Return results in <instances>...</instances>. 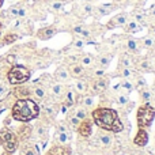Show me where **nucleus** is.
Returning a JSON list of instances; mask_svg holds the SVG:
<instances>
[{
	"instance_id": "obj_1",
	"label": "nucleus",
	"mask_w": 155,
	"mask_h": 155,
	"mask_svg": "<svg viewBox=\"0 0 155 155\" xmlns=\"http://www.w3.org/2000/svg\"><path fill=\"white\" fill-rule=\"evenodd\" d=\"M91 120L105 131L113 132V134L124 131V125L118 118L117 112L109 107H98L94 112H91Z\"/></svg>"
},
{
	"instance_id": "obj_2",
	"label": "nucleus",
	"mask_w": 155,
	"mask_h": 155,
	"mask_svg": "<svg viewBox=\"0 0 155 155\" xmlns=\"http://www.w3.org/2000/svg\"><path fill=\"white\" fill-rule=\"evenodd\" d=\"M40 114V107L33 99L19 98L12 106V118L21 123H29Z\"/></svg>"
},
{
	"instance_id": "obj_3",
	"label": "nucleus",
	"mask_w": 155,
	"mask_h": 155,
	"mask_svg": "<svg viewBox=\"0 0 155 155\" xmlns=\"http://www.w3.org/2000/svg\"><path fill=\"white\" fill-rule=\"evenodd\" d=\"M136 118H137V127L139 128L142 129L150 128L155 118V109L150 104H144L143 106H140L137 109Z\"/></svg>"
},
{
	"instance_id": "obj_4",
	"label": "nucleus",
	"mask_w": 155,
	"mask_h": 155,
	"mask_svg": "<svg viewBox=\"0 0 155 155\" xmlns=\"http://www.w3.org/2000/svg\"><path fill=\"white\" fill-rule=\"evenodd\" d=\"M30 71L23 65H14L8 72V82L14 86L22 84L30 79Z\"/></svg>"
},
{
	"instance_id": "obj_5",
	"label": "nucleus",
	"mask_w": 155,
	"mask_h": 155,
	"mask_svg": "<svg viewBox=\"0 0 155 155\" xmlns=\"http://www.w3.org/2000/svg\"><path fill=\"white\" fill-rule=\"evenodd\" d=\"M0 142H2L4 150L7 151V153H11V154L16 150V147H18V140H16V137H15V134L11 132L10 129L4 128L0 131Z\"/></svg>"
},
{
	"instance_id": "obj_6",
	"label": "nucleus",
	"mask_w": 155,
	"mask_h": 155,
	"mask_svg": "<svg viewBox=\"0 0 155 155\" xmlns=\"http://www.w3.org/2000/svg\"><path fill=\"white\" fill-rule=\"evenodd\" d=\"M91 129H93V120H90V118H84V120H82L80 124H79V127H78V132H79L83 137L90 136Z\"/></svg>"
},
{
	"instance_id": "obj_7",
	"label": "nucleus",
	"mask_w": 155,
	"mask_h": 155,
	"mask_svg": "<svg viewBox=\"0 0 155 155\" xmlns=\"http://www.w3.org/2000/svg\"><path fill=\"white\" fill-rule=\"evenodd\" d=\"M134 143H135L136 146H139V147H144V146L148 143V134H147V129H142V128H139V131H137L136 136H135V139H134Z\"/></svg>"
},
{
	"instance_id": "obj_8",
	"label": "nucleus",
	"mask_w": 155,
	"mask_h": 155,
	"mask_svg": "<svg viewBox=\"0 0 155 155\" xmlns=\"http://www.w3.org/2000/svg\"><path fill=\"white\" fill-rule=\"evenodd\" d=\"M125 23H127V15H125V14H118V15H116L114 18H113L109 23H107V27H109V29H112V27L124 26Z\"/></svg>"
},
{
	"instance_id": "obj_9",
	"label": "nucleus",
	"mask_w": 155,
	"mask_h": 155,
	"mask_svg": "<svg viewBox=\"0 0 155 155\" xmlns=\"http://www.w3.org/2000/svg\"><path fill=\"white\" fill-rule=\"evenodd\" d=\"M54 34H56V29H53V27H45V29H41L40 31H38V35H40V38H42V40L52 38Z\"/></svg>"
},
{
	"instance_id": "obj_10",
	"label": "nucleus",
	"mask_w": 155,
	"mask_h": 155,
	"mask_svg": "<svg viewBox=\"0 0 155 155\" xmlns=\"http://www.w3.org/2000/svg\"><path fill=\"white\" fill-rule=\"evenodd\" d=\"M70 154H71L70 148L60 146V147H53L46 155H70Z\"/></svg>"
},
{
	"instance_id": "obj_11",
	"label": "nucleus",
	"mask_w": 155,
	"mask_h": 155,
	"mask_svg": "<svg viewBox=\"0 0 155 155\" xmlns=\"http://www.w3.org/2000/svg\"><path fill=\"white\" fill-rule=\"evenodd\" d=\"M106 79H104V78H99L98 80L95 82V84H94V90L97 91V93H99V91H104L105 88H106Z\"/></svg>"
},
{
	"instance_id": "obj_12",
	"label": "nucleus",
	"mask_w": 155,
	"mask_h": 155,
	"mask_svg": "<svg viewBox=\"0 0 155 155\" xmlns=\"http://www.w3.org/2000/svg\"><path fill=\"white\" fill-rule=\"evenodd\" d=\"M113 8H114L113 4H104L101 7H98V12H99V15H107V14L112 12Z\"/></svg>"
},
{
	"instance_id": "obj_13",
	"label": "nucleus",
	"mask_w": 155,
	"mask_h": 155,
	"mask_svg": "<svg viewBox=\"0 0 155 155\" xmlns=\"http://www.w3.org/2000/svg\"><path fill=\"white\" fill-rule=\"evenodd\" d=\"M127 30L128 31H131V33H135V31H139V23H137L136 21H132V22H129L128 25H127Z\"/></svg>"
},
{
	"instance_id": "obj_14",
	"label": "nucleus",
	"mask_w": 155,
	"mask_h": 155,
	"mask_svg": "<svg viewBox=\"0 0 155 155\" xmlns=\"http://www.w3.org/2000/svg\"><path fill=\"white\" fill-rule=\"evenodd\" d=\"M127 48H128L131 52H136L137 51V42L134 40V38H129V40L127 41Z\"/></svg>"
},
{
	"instance_id": "obj_15",
	"label": "nucleus",
	"mask_w": 155,
	"mask_h": 155,
	"mask_svg": "<svg viewBox=\"0 0 155 155\" xmlns=\"http://www.w3.org/2000/svg\"><path fill=\"white\" fill-rule=\"evenodd\" d=\"M75 117H78L80 121L84 120V118L87 117V112H86V109H83V107H79V109H76V112H75Z\"/></svg>"
},
{
	"instance_id": "obj_16",
	"label": "nucleus",
	"mask_w": 155,
	"mask_h": 155,
	"mask_svg": "<svg viewBox=\"0 0 155 155\" xmlns=\"http://www.w3.org/2000/svg\"><path fill=\"white\" fill-rule=\"evenodd\" d=\"M16 94H18L19 97H22V98H27V97L30 95V91H29V88L21 87V88H18V91H16Z\"/></svg>"
},
{
	"instance_id": "obj_17",
	"label": "nucleus",
	"mask_w": 155,
	"mask_h": 155,
	"mask_svg": "<svg viewBox=\"0 0 155 155\" xmlns=\"http://www.w3.org/2000/svg\"><path fill=\"white\" fill-rule=\"evenodd\" d=\"M16 40H18V35L16 34H8V35H5V38H4V44L8 45V44H12L14 41H16Z\"/></svg>"
},
{
	"instance_id": "obj_18",
	"label": "nucleus",
	"mask_w": 155,
	"mask_h": 155,
	"mask_svg": "<svg viewBox=\"0 0 155 155\" xmlns=\"http://www.w3.org/2000/svg\"><path fill=\"white\" fill-rule=\"evenodd\" d=\"M82 74H83L82 65H74V67H72V75L74 76H80Z\"/></svg>"
},
{
	"instance_id": "obj_19",
	"label": "nucleus",
	"mask_w": 155,
	"mask_h": 155,
	"mask_svg": "<svg viewBox=\"0 0 155 155\" xmlns=\"http://www.w3.org/2000/svg\"><path fill=\"white\" fill-rule=\"evenodd\" d=\"M70 136H68V132H60L59 134V142L60 143H67Z\"/></svg>"
},
{
	"instance_id": "obj_20",
	"label": "nucleus",
	"mask_w": 155,
	"mask_h": 155,
	"mask_svg": "<svg viewBox=\"0 0 155 155\" xmlns=\"http://www.w3.org/2000/svg\"><path fill=\"white\" fill-rule=\"evenodd\" d=\"M56 75L60 78V79H63V80H65L68 78V74L65 72V70L64 68H59V70H57V72H56Z\"/></svg>"
},
{
	"instance_id": "obj_21",
	"label": "nucleus",
	"mask_w": 155,
	"mask_h": 155,
	"mask_svg": "<svg viewBox=\"0 0 155 155\" xmlns=\"http://www.w3.org/2000/svg\"><path fill=\"white\" fill-rule=\"evenodd\" d=\"M101 143L104 146H109L110 143H112V139H110L109 135H102L101 136Z\"/></svg>"
},
{
	"instance_id": "obj_22",
	"label": "nucleus",
	"mask_w": 155,
	"mask_h": 155,
	"mask_svg": "<svg viewBox=\"0 0 155 155\" xmlns=\"http://www.w3.org/2000/svg\"><path fill=\"white\" fill-rule=\"evenodd\" d=\"M34 94H35V97H38V98H44V97H45V91H44V88H41V87L35 88Z\"/></svg>"
},
{
	"instance_id": "obj_23",
	"label": "nucleus",
	"mask_w": 155,
	"mask_h": 155,
	"mask_svg": "<svg viewBox=\"0 0 155 155\" xmlns=\"http://www.w3.org/2000/svg\"><path fill=\"white\" fill-rule=\"evenodd\" d=\"M70 123H71V125H72L74 128H78V127H79V124H80V120H79L78 117H75V116H74V117L70 118Z\"/></svg>"
},
{
	"instance_id": "obj_24",
	"label": "nucleus",
	"mask_w": 155,
	"mask_h": 155,
	"mask_svg": "<svg viewBox=\"0 0 155 155\" xmlns=\"http://www.w3.org/2000/svg\"><path fill=\"white\" fill-rule=\"evenodd\" d=\"M76 90L80 91V93H83V91L86 90V84L82 82V80H78L76 82Z\"/></svg>"
},
{
	"instance_id": "obj_25",
	"label": "nucleus",
	"mask_w": 155,
	"mask_h": 155,
	"mask_svg": "<svg viewBox=\"0 0 155 155\" xmlns=\"http://www.w3.org/2000/svg\"><path fill=\"white\" fill-rule=\"evenodd\" d=\"M91 63H93V57H91V56H84V57H82V64H83V65H90Z\"/></svg>"
},
{
	"instance_id": "obj_26",
	"label": "nucleus",
	"mask_w": 155,
	"mask_h": 155,
	"mask_svg": "<svg viewBox=\"0 0 155 155\" xmlns=\"http://www.w3.org/2000/svg\"><path fill=\"white\" fill-rule=\"evenodd\" d=\"M142 98H143V101H144L146 104H148V102H150V99H151V94L148 93V91H143V93H142Z\"/></svg>"
},
{
	"instance_id": "obj_27",
	"label": "nucleus",
	"mask_w": 155,
	"mask_h": 155,
	"mask_svg": "<svg viewBox=\"0 0 155 155\" xmlns=\"http://www.w3.org/2000/svg\"><path fill=\"white\" fill-rule=\"evenodd\" d=\"M83 102H84V105H86L87 107H91V106L94 105V99H93V97H86L84 101H83Z\"/></svg>"
},
{
	"instance_id": "obj_28",
	"label": "nucleus",
	"mask_w": 155,
	"mask_h": 155,
	"mask_svg": "<svg viewBox=\"0 0 155 155\" xmlns=\"http://www.w3.org/2000/svg\"><path fill=\"white\" fill-rule=\"evenodd\" d=\"M143 44H144V46L146 48H151V46L154 45V41H153V38H144V40H143Z\"/></svg>"
},
{
	"instance_id": "obj_29",
	"label": "nucleus",
	"mask_w": 155,
	"mask_h": 155,
	"mask_svg": "<svg viewBox=\"0 0 155 155\" xmlns=\"http://www.w3.org/2000/svg\"><path fill=\"white\" fill-rule=\"evenodd\" d=\"M52 8H53L54 11H60L63 8V3H60V2H54L53 4H52Z\"/></svg>"
},
{
	"instance_id": "obj_30",
	"label": "nucleus",
	"mask_w": 155,
	"mask_h": 155,
	"mask_svg": "<svg viewBox=\"0 0 155 155\" xmlns=\"http://www.w3.org/2000/svg\"><path fill=\"white\" fill-rule=\"evenodd\" d=\"M18 10H19V7H16V5H15V7H11L8 12H10L12 16H15V18H18Z\"/></svg>"
},
{
	"instance_id": "obj_31",
	"label": "nucleus",
	"mask_w": 155,
	"mask_h": 155,
	"mask_svg": "<svg viewBox=\"0 0 155 155\" xmlns=\"http://www.w3.org/2000/svg\"><path fill=\"white\" fill-rule=\"evenodd\" d=\"M109 61H110V57H107V56H105V57H101V65L102 67H106L107 64H109Z\"/></svg>"
},
{
	"instance_id": "obj_32",
	"label": "nucleus",
	"mask_w": 155,
	"mask_h": 155,
	"mask_svg": "<svg viewBox=\"0 0 155 155\" xmlns=\"http://www.w3.org/2000/svg\"><path fill=\"white\" fill-rule=\"evenodd\" d=\"M7 61L10 63V64H15V63H16V56H15V54H8V56H7Z\"/></svg>"
},
{
	"instance_id": "obj_33",
	"label": "nucleus",
	"mask_w": 155,
	"mask_h": 155,
	"mask_svg": "<svg viewBox=\"0 0 155 155\" xmlns=\"http://www.w3.org/2000/svg\"><path fill=\"white\" fill-rule=\"evenodd\" d=\"M22 155H37V154H35V151L33 150V148H26V150L22 153Z\"/></svg>"
},
{
	"instance_id": "obj_34",
	"label": "nucleus",
	"mask_w": 155,
	"mask_h": 155,
	"mask_svg": "<svg viewBox=\"0 0 155 155\" xmlns=\"http://www.w3.org/2000/svg\"><path fill=\"white\" fill-rule=\"evenodd\" d=\"M118 104H120V105H127V104H128V98H127V97H124V95H121L120 98H118Z\"/></svg>"
},
{
	"instance_id": "obj_35",
	"label": "nucleus",
	"mask_w": 155,
	"mask_h": 155,
	"mask_svg": "<svg viewBox=\"0 0 155 155\" xmlns=\"http://www.w3.org/2000/svg\"><path fill=\"white\" fill-rule=\"evenodd\" d=\"M25 15H26V10H25V8H22V7H19V10H18V18H23Z\"/></svg>"
},
{
	"instance_id": "obj_36",
	"label": "nucleus",
	"mask_w": 155,
	"mask_h": 155,
	"mask_svg": "<svg viewBox=\"0 0 155 155\" xmlns=\"http://www.w3.org/2000/svg\"><path fill=\"white\" fill-rule=\"evenodd\" d=\"M53 91H54V94H56V95H60V94H61V86L60 84H56L53 87Z\"/></svg>"
},
{
	"instance_id": "obj_37",
	"label": "nucleus",
	"mask_w": 155,
	"mask_h": 155,
	"mask_svg": "<svg viewBox=\"0 0 155 155\" xmlns=\"http://www.w3.org/2000/svg\"><path fill=\"white\" fill-rule=\"evenodd\" d=\"M121 86H123L124 88H127V90H128V91H132V88H134V87H132V84H131V83H129V82H124Z\"/></svg>"
},
{
	"instance_id": "obj_38",
	"label": "nucleus",
	"mask_w": 155,
	"mask_h": 155,
	"mask_svg": "<svg viewBox=\"0 0 155 155\" xmlns=\"http://www.w3.org/2000/svg\"><path fill=\"white\" fill-rule=\"evenodd\" d=\"M75 46L76 48H83V46H84V41L83 40H78V41H75Z\"/></svg>"
},
{
	"instance_id": "obj_39",
	"label": "nucleus",
	"mask_w": 155,
	"mask_h": 155,
	"mask_svg": "<svg viewBox=\"0 0 155 155\" xmlns=\"http://www.w3.org/2000/svg\"><path fill=\"white\" fill-rule=\"evenodd\" d=\"M83 10H84V12H86V14H91V12H93V7H91L90 4H86Z\"/></svg>"
},
{
	"instance_id": "obj_40",
	"label": "nucleus",
	"mask_w": 155,
	"mask_h": 155,
	"mask_svg": "<svg viewBox=\"0 0 155 155\" xmlns=\"http://www.w3.org/2000/svg\"><path fill=\"white\" fill-rule=\"evenodd\" d=\"M80 35H82V38H88V37H90V31H88V30H84V29H83L82 33H80Z\"/></svg>"
},
{
	"instance_id": "obj_41",
	"label": "nucleus",
	"mask_w": 155,
	"mask_h": 155,
	"mask_svg": "<svg viewBox=\"0 0 155 155\" xmlns=\"http://www.w3.org/2000/svg\"><path fill=\"white\" fill-rule=\"evenodd\" d=\"M82 30H83L82 26H75V27H74V33H76V34H80V33H82Z\"/></svg>"
},
{
	"instance_id": "obj_42",
	"label": "nucleus",
	"mask_w": 155,
	"mask_h": 155,
	"mask_svg": "<svg viewBox=\"0 0 155 155\" xmlns=\"http://www.w3.org/2000/svg\"><path fill=\"white\" fill-rule=\"evenodd\" d=\"M129 75H131V72H129V70H128V68H124V70H123V76L128 78Z\"/></svg>"
},
{
	"instance_id": "obj_43",
	"label": "nucleus",
	"mask_w": 155,
	"mask_h": 155,
	"mask_svg": "<svg viewBox=\"0 0 155 155\" xmlns=\"http://www.w3.org/2000/svg\"><path fill=\"white\" fill-rule=\"evenodd\" d=\"M121 63H123V64L125 65V68H128V67H129V60H128V59H123V60H121Z\"/></svg>"
},
{
	"instance_id": "obj_44",
	"label": "nucleus",
	"mask_w": 155,
	"mask_h": 155,
	"mask_svg": "<svg viewBox=\"0 0 155 155\" xmlns=\"http://www.w3.org/2000/svg\"><path fill=\"white\" fill-rule=\"evenodd\" d=\"M67 110H68V107L65 105H61V113H67Z\"/></svg>"
},
{
	"instance_id": "obj_45",
	"label": "nucleus",
	"mask_w": 155,
	"mask_h": 155,
	"mask_svg": "<svg viewBox=\"0 0 155 155\" xmlns=\"http://www.w3.org/2000/svg\"><path fill=\"white\" fill-rule=\"evenodd\" d=\"M95 75H97V76H102V75H104V70H99V71H97V72H95Z\"/></svg>"
},
{
	"instance_id": "obj_46",
	"label": "nucleus",
	"mask_w": 155,
	"mask_h": 155,
	"mask_svg": "<svg viewBox=\"0 0 155 155\" xmlns=\"http://www.w3.org/2000/svg\"><path fill=\"white\" fill-rule=\"evenodd\" d=\"M136 21H143V15H140V14H136Z\"/></svg>"
},
{
	"instance_id": "obj_47",
	"label": "nucleus",
	"mask_w": 155,
	"mask_h": 155,
	"mask_svg": "<svg viewBox=\"0 0 155 155\" xmlns=\"http://www.w3.org/2000/svg\"><path fill=\"white\" fill-rule=\"evenodd\" d=\"M59 132H67V131H65V127L64 125H60L59 127Z\"/></svg>"
},
{
	"instance_id": "obj_48",
	"label": "nucleus",
	"mask_w": 155,
	"mask_h": 155,
	"mask_svg": "<svg viewBox=\"0 0 155 155\" xmlns=\"http://www.w3.org/2000/svg\"><path fill=\"white\" fill-rule=\"evenodd\" d=\"M5 93V87H3V86H2V87H0V95H2V94H4Z\"/></svg>"
},
{
	"instance_id": "obj_49",
	"label": "nucleus",
	"mask_w": 155,
	"mask_h": 155,
	"mask_svg": "<svg viewBox=\"0 0 155 155\" xmlns=\"http://www.w3.org/2000/svg\"><path fill=\"white\" fill-rule=\"evenodd\" d=\"M142 67L147 70V68H148V63H146V61H144V63H142Z\"/></svg>"
},
{
	"instance_id": "obj_50",
	"label": "nucleus",
	"mask_w": 155,
	"mask_h": 155,
	"mask_svg": "<svg viewBox=\"0 0 155 155\" xmlns=\"http://www.w3.org/2000/svg\"><path fill=\"white\" fill-rule=\"evenodd\" d=\"M3 2H4V0H0V7H2V5H3Z\"/></svg>"
},
{
	"instance_id": "obj_51",
	"label": "nucleus",
	"mask_w": 155,
	"mask_h": 155,
	"mask_svg": "<svg viewBox=\"0 0 155 155\" xmlns=\"http://www.w3.org/2000/svg\"><path fill=\"white\" fill-rule=\"evenodd\" d=\"M153 15H155V8H154V10H153Z\"/></svg>"
},
{
	"instance_id": "obj_52",
	"label": "nucleus",
	"mask_w": 155,
	"mask_h": 155,
	"mask_svg": "<svg viewBox=\"0 0 155 155\" xmlns=\"http://www.w3.org/2000/svg\"><path fill=\"white\" fill-rule=\"evenodd\" d=\"M153 33H154V34H155V27H154V29H153Z\"/></svg>"
},
{
	"instance_id": "obj_53",
	"label": "nucleus",
	"mask_w": 155,
	"mask_h": 155,
	"mask_svg": "<svg viewBox=\"0 0 155 155\" xmlns=\"http://www.w3.org/2000/svg\"><path fill=\"white\" fill-rule=\"evenodd\" d=\"M0 113H2V112H0Z\"/></svg>"
}]
</instances>
